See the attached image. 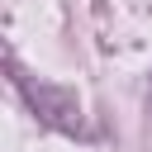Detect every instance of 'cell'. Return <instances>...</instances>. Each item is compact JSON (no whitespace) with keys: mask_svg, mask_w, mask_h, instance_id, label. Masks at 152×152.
<instances>
[{"mask_svg":"<svg viewBox=\"0 0 152 152\" xmlns=\"http://www.w3.org/2000/svg\"><path fill=\"white\" fill-rule=\"evenodd\" d=\"M10 71H14V90H19V100L28 104V114H33L38 124H48V128H57V133H66V138H86L81 100H76L66 86L38 81V76H28V71H19V66H10Z\"/></svg>","mask_w":152,"mask_h":152,"instance_id":"6da1fadb","label":"cell"}]
</instances>
